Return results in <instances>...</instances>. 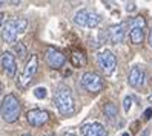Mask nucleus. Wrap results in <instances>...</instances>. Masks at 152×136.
I'll return each mask as SVG.
<instances>
[{
  "mask_svg": "<svg viewBox=\"0 0 152 136\" xmlns=\"http://www.w3.org/2000/svg\"><path fill=\"white\" fill-rule=\"evenodd\" d=\"M54 104L61 115H72L75 110V101L71 89L66 86H58L54 93Z\"/></svg>",
  "mask_w": 152,
  "mask_h": 136,
  "instance_id": "1",
  "label": "nucleus"
},
{
  "mask_svg": "<svg viewBox=\"0 0 152 136\" xmlns=\"http://www.w3.org/2000/svg\"><path fill=\"white\" fill-rule=\"evenodd\" d=\"M20 112H22V106H20V101L17 99L15 95L10 93L3 98L2 101V116L6 122H15L20 116Z\"/></svg>",
  "mask_w": 152,
  "mask_h": 136,
  "instance_id": "2",
  "label": "nucleus"
},
{
  "mask_svg": "<svg viewBox=\"0 0 152 136\" xmlns=\"http://www.w3.org/2000/svg\"><path fill=\"white\" fill-rule=\"evenodd\" d=\"M80 84L83 86V89H86L91 93L100 92V90H103V86H104L102 77L94 74V72H85L82 78H80Z\"/></svg>",
  "mask_w": 152,
  "mask_h": 136,
  "instance_id": "3",
  "label": "nucleus"
},
{
  "mask_svg": "<svg viewBox=\"0 0 152 136\" xmlns=\"http://www.w3.org/2000/svg\"><path fill=\"white\" fill-rule=\"evenodd\" d=\"M37 67H39V58L37 55H31L29 60L26 61V64H25V70H23V74L19 80V86L20 87H26L34 78L35 75V72H37Z\"/></svg>",
  "mask_w": 152,
  "mask_h": 136,
  "instance_id": "4",
  "label": "nucleus"
},
{
  "mask_svg": "<svg viewBox=\"0 0 152 136\" xmlns=\"http://www.w3.org/2000/svg\"><path fill=\"white\" fill-rule=\"evenodd\" d=\"M97 61H98L100 69L104 72L106 75H111L112 72L115 70V66H117V58H115V55L111 51L100 52V54H98V57H97Z\"/></svg>",
  "mask_w": 152,
  "mask_h": 136,
  "instance_id": "5",
  "label": "nucleus"
},
{
  "mask_svg": "<svg viewBox=\"0 0 152 136\" xmlns=\"http://www.w3.org/2000/svg\"><path fill=\"white\" fill-rule=\"evenodd\" d=\"M145 19L143 17H137V19L132 20V28H131V32H129V38L134 44H140L143 43V40H145Z\"/></svg>",
  "mask_w": 152,
  "mask_h": 136,
  "instance_id": "6",
  "label": "nucleus"
},
{
  "mask_svg": "<svg viewBox=\"0 0 152 136\" xmlns=\"http://www.w3.org/2000/svg\"><path fill=\"white\" fill-rule=\"evenodd\" d=\"M45 58H46L48 66L52 67V69H60V67H63L65 63H66L65 54L60 52V51L56 49V48H49V49L46 51V55H45Z\"/></svg>",
  "mask_w": 152,
  "mask_h": 136,
  "instance_id": "7",
  "label": "nucleus"
},
{
  "mask_svg": "<svg viewBox=\"0 0 152 136\" xmlns=\"http://www.w3.org/2000/svg\"><path fill=\"white\" fill-rule=\"evenodd\" d=\"M26 119L32 127H42L49 121V113L46 110H40V109H34L29 110L26 115Z\"/></svg>",
  "mask_w": 152,
  "mask_h": 136,
  "instance_id": "8",
  "label": "nucleus"
},
{
  "mask_svg": "<svg viewBox=\"0 0 152 136\" xmlns=\"http://www.w3.org/2000/svg\"><path fill=\"white\" fill-rule=\"evenodd\" d=\"M126 23H117V25H112L111 28L108 29V35H109V40L112 43H121L126 37Z\"/></svg>",
  "mask_w": 152,
  "mask_h": 136,
  "instance_id": "9",
  "label": "nucleus"
},
{
  "mask_svg": "<svg viewBox=\"0 0 152 136\" xmlns=\"http://www.w3.org/2000/svg\"><path fill=\"white\" fill-rule=\"evenodd\" d=\"M82 135L83 136H108V130L100 122H91V124H85L82 127Z\"/></svg>",
  "mask_w": 152,
  "mask_h": 136,
  "instance_id": "10",
  "label": "nucleus"
},
{
  "mask_svg": "<svg viewBox=\"0 0 152 136\" xmlns=\"http://www.w3.org/2000/svg\"><path fill=\"white\" fill-rule=\"evenodd\" d=\"M145 70H143L140 66H132L131 72H129V77H128V81H129V86L132 87H141L145 84Z\"/></svg>",
  "mask_w": 152,
  "mask_h": 136,
  "instance_id": "11",
  "label": "nucleus"
},
{
  "mask_svg": "<svg viewBox=\"0 0 152 136\" xmlns=\"http://www.w3.org/2000/svg\"><path fill=\"white\" fill-rule=\"evenodd\" d=\"M2 67L3 70L6 72L8 77H14L15 72H17V63H15V58H14V54L11 52H5L2 55Z\"/></svg>",
  "mask_w": 152,
  "mask_h": 136,
  "instance_id": "12",
  "label": "nucleus"
},
{
  "mask_svg": "<svg viewBox=\"0 0 152 136\" xmlns=\"http://www.w3.org/2000/svg\"><path fill=\"white\" fill-rule=\"evenodd\" d=\"M17 35H19V29H17V23L14 22H8L3 29H2V38L6 43H15L17 41Z\"/></svg>",
  "mask_w": 152,
  "mask_h": 136,
  "instance_id": "13",
  "label": "nucleus"
},
{
  "mask_svg": "<svg viewBox=\"0 0 152 136\" xmlns=\"http://www.w3.org/2000/svg\"><path fill=\"white\" fill-rule=\"evenodd\" d=\"M103 113H104V116L108 118L109 121H115L117 119V115H118V110H117V106H115L114 103H106L104 106H103Z\"/></svg>",
  "mask_w": 152,
  "mask_h": 136,
  "instance_id": "14",
  "label": "nucleus"
},
{
  "mask_svg": "<svg viewBox=\"0 0 152 136\" xmlns=\"http://www.w3.org/2000/svg\"><path fill=\"white\" fill-rule=\"evenodd\" d=\"M100 15L94 11H89L88 12V20H86V26L88 28H97L98 23H100Z\"/></svg>",
  "mask_w": 152,
  "mask_h": 136,
  "instance_id": "15",
  "label": "nucleus"
},
{
  "mask_svg": "<svg viewBox=\"0 0 152 136\" xmlns=\"http://www.w3.org/2000/svg\"><path fill=\"white\" fill-rule=\"evenodd\" d=\"M88 9H80L75 12L74 15V22L78 25V26H86V20H88Z\"/></svg>",
  "mask_w": 152,
  "mask_h": 136,
  "instance_id": "16",
  "label": "nucleus"
},
{
  "mask_svg": "<svg viewBox=\"0 0 152 136\" xmlns=\"http://www.w3.org/2000/svg\"><path fill=\"white\" fill-rule=\"evenodd\" d=\"M85 61H86V57H85L83 52H80V51H74L72 52V64L75 67H82L85 64Z\"/></svg>",
  "mask_w": 152,
  "mask_h": 136,
  "instance_id": "17",
  "label": "nucleus"
},
{
  "mask_svg": "<svg viewBox=\"0 0 152 136\" xmlns=\"http://www.w3.org/2000/svg\"><path fill=\"white\" fill-rule=\"evenodd\" d=\"M14 52H15L20 58H25V55H26V46H25L22 41H17V43L14 44Z\"/></svg>",
  "mask_w": 152,
  "mask_h": 136,
  "instance_id": "18",
  "label": "nucleus"
},
{
  "mask_svg": "<svg viewBox=\"0 0 152 136\" xmlns=\"http://www.w3.org/2000/svg\"><path fill=\"white\" fill-rule=\"evenodd\" d=\"M15 23H17V29H19V34L26 31V26H28V22H26V19H19V20H15Z\"/></svg>",
  "mask_w": 152,
  "mask_h": 136,
  "instance_id": "19",
  "label": "nucleus"
},
{
  "mask_svg": "<svg viewBox=\"0 0 152 136\" xmlns=\"http://www.w3.org/2000/svg\"><path fill=\"white\" fill-rule=\"evenodd\" d=\"M34 95H35L37 99H43L45 96H46V89H45V87H37L34 90Z\"/></svg>",
  "mask_w": 152,
  "mask_h": 136,
  "instance_id": "20",
  "label": "nucleus"
},
{
  "mask_svg": "<svg viewBox=\"0 0 152 136\" xmlns=\"http://www.w3.org/2000/svg\"><path fill=\"white\" fill-rule=\"evenodd\" d=\"M132 106V96H126L123 99V109H124V112H129V109Z\"/></svg>",
  "mask_w": 152,
  "mask_h": 136,
  "instance_id": "21",
  "label": "nucleus"
},
{
  "mask_svg": "<svg viewBox=\"0 0 152 136\" xmlns=\"http://www.w3.org/2000/svg\"><path fill=\"white\" fill-rule=\"evenodd\" d=\"M143 118L148 121V119H151L152 118V107H148L146 110H145V113H143Z\"/></svg>",
  "mask_w": 152,
  "mask_h": 136,
  "instance_id": "22",
  "label": "nucleus"
},
{
  "mask_svg": "<svg viewBox=\"0 0 152 136\" xmlns=\"http://www.w3.org/2000/svg\"><path fill=\"white\" fill-rule=\"evenodd\" d=\"M134 9H135V3L131 2V3L126 5V11H128V12H131V11H134Z\"/></svg>",
  "mask_w": 152,
  "mask_h": 136,
  "instance_id": "23",
  "label": "nucleus"
},
{
  "mask_svg": "<svg viewBox=\"0 0 152 136\" xmlns=\"http://www.w3.org/2000/svg\"><path fill=\"white\" fill-rule=\"evenodd\" d=\"M148 41H149V46L152 48V29H151V32H149V38H148Z\"/></svg>",
  "mask_w": 152,
  "mask_h": 136,
  "instance_id": "24",
  "label": "nucleus"
},
{
  "mask_svg": "<svg viewBox=\"0 0 152 136\" xmlns=\"http://www.w3.org/2000/svg\"><path fill=\"white\" fill-rule=\"evenodd\" d=\"M140 136H149V129H146V130H145V132H143V133H141Z\"/></svg>",
  "mask_w": 152,
  "mask_h": 136,
  "instance_id": "25",
  "label": "nucleus"
},
{
  "mask_svg": "<svg viewBox=\"0 0 152 136\" xmlns=\"http://www.w3.org/2000/svg\"><path fill=\"white\" fill-rule=\"evenodd\" d=\"M3 20H5V14H0V26H2Z\"/></svg>",
  "mask_w": 152,
  "mask_h": 136,
  "instance_id": "26",
  "label": "nucleus"
},
{
  "mask_svg": "<svg viewBox=\"0 0 152 136\" xmlns=\"http://www.w3.org/2000/svg\"><path fill=\"white\" fill-rule=\"evenodd\" d=\"M65 136H75L74 133H65Z\"/></svg>",
  "mask_w": 152,
  "mask_h": 136,
  "instance_id": "27",
  "label": "nucleus"
},
{
  "mask_svg": "<svg viewBox=\"0 0 152 136\" xmlns=\"http://www.w3.org/2000/svg\"><path fill=\"white\" fill-rule=\"evenodd\" d=\"M148 101H152V95H149V98H148Z\"/></svg>",
  "mask_w": 152,
  "mask_h": 136,
  "instance_id": "28",
  "label": "nucleus"
},
{
  "mask_svg": "<svg viewBox=\"0 0 152 136\" xmlns=\"http://www.w3.org/2000/svg\"><path fill=\"white\" fill-rule=\"evenodd\" d=\"M121 136H131V135H129V133H123Z\"/></svg>",
  "mask_w": 152,
  "mask_h": 136,
  "instance_id": "29",
  "label": "nucleus"
},
{
  "mask_svg": "<svg viewBox=\"0 0 152 136\" xmlns=\"http://www.w3.org/2000/svg\"><path fill=\"white\" fill-rule=\"evenodd\" d=\"M3 3H5V2H2V0H0V6H3Z\"/></svg>",
  "mask_w": 152,
  "mask_h": 136,
  "instance_id": "30",
  "label": "nucleus"
},
{
  "mask_svg": "<svg viewBox=\"0 0 152 136\" xmlns=\"http://www.w3.org/2000/svg\"><path fill=\"white\" fill-rule=\"evenodd\" d=\"M46 136H56V135H46Z\"/></svg>",
  "mask_w": 152,
  "mask_h": 136,
  "instance_id": "31",
  "label": "nucleus"
},
{
  "mask_svg": "<svg viewBox=\"0 0 152 136\" xmlns=\"http://www.w3.org/2000/svg\"><path fill=\"white\" fill-rule=\"evenodd\" d=\"M23 136H32V135H23Z\"/></svg>",
  "mask_w": 152,
  "mask_h": 136,
  "instance_id": "32",
  "label": "nucleus"
},
{
  "mask_svg": "<svg viewBox=\"0 0 152 136\" xmlns=\"http://www.w3.org/2000/svg\"><path fill=\"white\" fill-rule=\"evenodd\" d=\"M0 93H2V87H0Z\"/></svg>",
  "mask_w": 152,
  "mask_h": 136,
  "instance_id": "33",
  "label": "nucleus"
}]
</instances>
